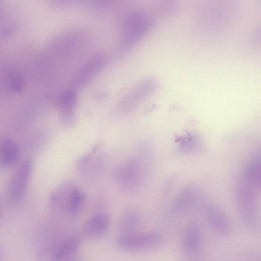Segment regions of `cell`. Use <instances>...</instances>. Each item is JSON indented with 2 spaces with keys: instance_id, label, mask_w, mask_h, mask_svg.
Wrapping results in <instances>:
<instances>
[{
  "instance_id": "1",
  "label": "cell",
  "mask_w": 261,
  "mask_h": 261,
  "mask_svg": "<svg viewBox=\"0 0 261 261\" xmlns=\"http://www.w3.org/2000/svg\"><path fill=\"white\" fill-rule=\"evenodd\" d=\"M260 185L249 178L243 173L236 188V201L238 211L245 223L253 226L256 224L258 217L257 191Z\"/></svg>"
},
{
  "instance_id": "2",
  "label": "cell",
  "mask_w": 261,
  "mask_h": 261,
  "mask_svg": "<svg viewBox=\"0 0 261 261\" xmlns=\"http://www.w3.org/2000/svg\"><path fill=\"white\" fill-rule=\"evenodd\" d=\"M153 25V19L148 15L140 12L132 14L124 24L122 45L125 47L133 45L149 32Z\"/></svg>"
},
{
  "instance_id": "3",
  "label": "cell",
  "mask_w": 261,
  "mask_h": 261,
  "mask_svg": "<svg viewBox=\"0 0 261 261\" xmlns=\"http://www.w3.org/2000/svg\"><path fill=\"white\" fill-rule=\"evenodd\" d=\"M85 197V193L79 187L67 183L57 191L55 202L56 206L74 216L82 208Z\"/></svg>"
},
{
  "instance_id": "4",
  "label": "cell",
  "mask_w": 261,
  "mask_h": 261,
  "mask_svg": "<svg viewBox=\"0 0 261 261\" xmlns=\"http://www.w3.org/2000/svg\"><path fill=\"white\" fill-rule=\"evenodd\" d=\"M162 243L160 234L155 232H124L117 240L122 249L130 251H147L159 247Z\"/></svg>"
},
{
  "instance_id": "5",
  "label": "cell",
  "mask_w": 261,
  "mask_h": 261,
  "mask_svg": "<svg viewBox=\"0 0 261 261\" xmlns=\"http://www.w3.org/2000/svg\"><path fill=\"white\" fill-rule=\"evenodd\" d=\"M33 170L31 160L24 161L15 171L9 184L8 193L14 200H19L25 195Z\"/></svg>"
},
{
  "instance_id": "6",
  "label": "cell",
  "mask_w": 261,
  "mask_h": 261,
  "mask_svg": "<svg viewBox=\"0 0 261 261\" xmlns=\"http://www.w3.org/2000/svg\"><path fill=\"white\" fill-rule=\"evenodd\" d=\"M139 163L135 159H132L118 167L114 173L117 182L127 190L136 188L141 177V166Z\"/></svg>"
},
{
  "instance_id": "7",
  "label": "cell",
  "mask_w": 261,
  "mask_h": 261,
  "mask_svg": "<svg viewBox=\"0 0 261 261\" xmlns=\"http://www.w3.org/2000/svg\"><path fill=\"white\" fill-rule=\"evenodd\" d=\"M106 60L105 57L100 54L91 57L73 75L71 80V86L79 88L88 83L102 69Z\"/></svg>"
},
{
  "instance_id": "8",
  "label": "cell",
  "mask_w": 261,
  "mask_h": 261,
  "mask_svg": "<svg viewBox=\"0 0 261 261\" xmlns=\"http://www.w3.org/2000/svg\"><path fill=\"white\" fill-rule=\"evenodd\" d=\"M202 245V234L199 226L195 223L188 225L181 238L183 252L188 256H195L200 252Z\"/></svg>"
},
{
  "instance_id": "9",
  "label": "cell",
  "mask_w": 261,
  "mask_h": 261,
  "mask_svg": "<svg viewBox=\"0 0 261 261\" xmlns=\"http://www.w3.org/2000/svg\"><path fill=\"white\" fill-rule=\"evenodd\" d=\"M206 221L211 229L217 233L224 234L230 229L229 218L224 211L218 206L210 205L205 212Z\"/></svg>"
},
{
  "instance_id": "10",
  "label": "cell",
  "mask_w": 261,
  "mask_h": 261,
  "mask_svg": "<svg viewBox=\"0 0 261 261\" xmlns=\"http://www.w3.org/2000/svg\"><path fill=\"white\" fill-rule=\"evenodd\" d=\"M59 106L61 117L66 124L74 121V112L77 104V95L74 89L65 90L59 97Z\"/></svg>"
},
{
  "instance_id": "11",
  "label": "cell",
  "mask_w": 261,
  "mask_h": 261,
  "mask_svg": "<svg viewBox=\"0 0 261 261\" xmlns=\"http://www.w3.org/2000/svg\"><path fill=\"white\" fill-rule=\"evenodd\" d=\"M19 156L18 148L10 138L3 136L0 138V164L4 168L15 166Z\"/></svg>"
},
{
  "instance_id": "12",
  "label": "cell",
  "mask_w": 261,
  "mask_h": 261,
  "mask_svg": "<svg viewBox=\"0 0 261 261\" xmlns=\"http://www.w3.org/2000/svg\"><path fill=\"white\" fill-rule=\"evenodd\" d=\"M110 216L107 213L94 215L89 218L83 226V232L87 237H95L103 234L109 228Z\"/></svg>"
},
{
  "instance_id": "13",
  "label": "cell",
  "mask_w": 261,
  "mask_h": 261,
  "mask_svg": "<svg viewBox=\"0 0 261 261\" xmlns=\"http://www.w3.org/2000/svg\"><path fill=\"white\" fill-rule=\"evenodd\" d=\"M200 199V194L198 189L193 186H189L177 197L174 208L178 212H187L194 208Z\"/></svg>"
},
{
  "instance_id": "14",
  "label": "cell",
  "mask_w": 261,
  "mask_h": 261,
  "mask_svg": "<svg viewBox=\"0 0 261 261\" xmlns=\"http://www.w3.org/2000/svg\"><path fill=\"white\" fill-rule=\"evenodd\" d=\"M81 244V240L77 237L72 236L64 240L55 249L53 253L54 259L68 260L77 252Z\"/></svg>"
},
{
  "instance_id": "15",
  "label": "cell",
  "mask_w": 261,
  "mask_h": 261,
  "mask_svg": "<svg viewBox=\"0 0 261 261\" xmlns=\"http://www.w3.org/2000/svg\"><path fill=\"white\" fill-rule=\"evenodd\" d=\"M126 217L124 219L123 224L124 227L127 229V232L128 229H132L134 227L138 222V216L134 212H129V213L126 215Z\"/></svg>"
},
{
  "instance_id": "16",
  "label": "cell",
  "mask_w": 261,
  "mask_h": 261,
  "mask_svg": "<svg viewBox=\"0 0 261 261\" xmlns=\"http://www.w3.org/2000/svg\"><path fill=\"white\" fill-rule=\"evenodd\" d=\"M11 87L15 90H20L22 87V82L20 77L18 76H14L12 78L11 81Z\"/></svg>"
}]
</instances>
